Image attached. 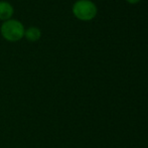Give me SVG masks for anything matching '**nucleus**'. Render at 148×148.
Returning a JSON list of instances; mask_svg holds the SVG:
<instances>
[{"instance_id":"obj_4","label":"nucleus","mask_w":148,"mask_h":148,"mask_svg":"<svg viewBox=\"0 0 148 148\" xmlns=\"http://www.w3.org/2000/svg\"><path fill=\"white\" fill-rule=\"evenodd\" d=\"M24 37L28 41L35 42V41L39 40V38L41 37V30L38 27H36V26H30L27 29H25Z\"/></svg>"},{"instance_id":"obj_2","label":"nucleus","mask_w":148,"mask_h":148,"mask_svg":"<svg viewBox=\"0 0 148 148\" xmlns=\"http://www.w3.org/2000/svg\"><path fill=\"white\" fill-rule=\"evenodd\" d=\"M97 6L91 0H78L73 5V13L78 19L88 21L97 14Z\"/></svg>"},{"instance_id":"obj_1","label":"nucleus","mask_w":148,"mask_h":148,"mask_svg":"<svg viewBox=\"0 0 148 148\" xmlns=\"http://www.w3.org/2000/svg\"><path fill=\"white\" fill-rule=\"evenodd\" d=\"M0 32L5 40L10 42H16L21 40L24 37L25 28L19 20L9 19L1 24Z\"/></svg>"},{"instance_id":"obj_5","label":"nucleus","mask_w":148,"mask_h":148,"mask_svg":"<svg viewBox=\"0 0 148 148\" xmlns=\"http://www.w3.org/2000/svg\"><path fill=\"white\" fill-rule=\"evenodd\" d=\"M127 1H128L129 3L134 4V3H137V2H139V1H140V0H127Z\"/></svg>"},{"instance_id":"obj_3","label":"nucleus","mask_w":148,"mask_h":148,"mask_svg":"<svg viewBox=\"0 0 148 148\" xmlns=\"http://www.w3.org/2000/svg\"><path fill=\"white\" fill-rule=\"evenodd\" d=\"M14 13L13 6L7 1H0V20L6 21L11 19Z\"/></svg>"}]
</instances>
